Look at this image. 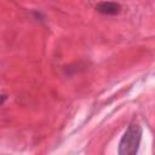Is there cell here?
<instances>
[{
    "label": "cell",
    "instance_id": "6da1fadb",
    "mask_svg": "<svg viewBox=\"0 0 155 155\" xmlns=\"http://www.w3.org/2000/svg\"><path fill=\"white\" fill-rule=\"evenodd\" d=\"M142 139V127L138 124H131L122 134L117 153L119 155H137Z\"/></svg>",
    "mask_w": 155,
    "mask_h": 155
},
{
    "label": "cell",
    "instance_id": "7a4b0ae2",
    "mask_svg": "<svg viewBox=\"0 0 155 155\" xmlns=\"http://www.w3.org/2000/svg\"><path fill=\"white\" fill-rule=\"evenodd\" d=\"M96 8L98 12L103 15H116L120 12L121 6L116 2H99Z\"/></svg>",
    "mask_w": 155,
    "mask_h": 155
}]
</instances>
